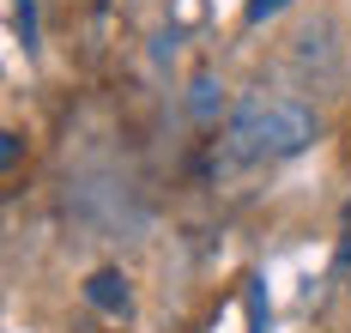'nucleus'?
<instances>
[{
    "label": "nucleus",
    "mask_w": 351,
    "mask_h": 333,
    "mask_svg": "<svg viewBox=\"0 0 351 333\" xmlns=\"http://www.w3.org/2000/svg\"><path fill=\"white\" fill-rule=\"evenodd\" d=\"M346 224H351V206H346Z\"/></svg>",
    "instance_id": "obj_7"
},
{
    "label": "nucleus",
    "mask_w": 351,
    "mask_h": 333,
    "mask_svg": "<svg viewBox=\"0 0 351 333\" xmlns=\"http://www.w3.org/2000/svg\"><path fill=\"white\" fill-rule=\"evenodd\" d=\"M321 140V115L297 97L248 91L224 121V164H279Z\"/></svg>",
    "instance_id": "obj_1"
},
{
    "label": "nucleus",
    "mask_w": 351,
    "mask_h": 333,
    "mask_svg": "<svg viewBox=\"0 0 351 333\" xmlns=\"http://www.w3.org/2000/svg\"><path fill=\"white\" fill-rule=\"evenodd\" d=\"M285 6H291V0H248L243 18H248V25H267V18H273V12H285Z\"/></svg>",
    "instance_id": "obj_5"
},
{
    "label": "nucleus",
    "mask_w": 351,
    "mask_h": 333,
    "mask_svg": "<svg viewBox=\"0 0 351 333\" xmlns=\"http://www.w3.org/2000/svg\"><path fill=\"white\" fill-rule=\"evenodd\" d=\"M85 303H91L97 315H128V309H134L128 273H115V267H97V273L85 279Z\"/></svg>",
    "instance_id": "obj_2"
},
{
    "label": "nucleus",
    "mask_w": 351,
    "mask_h": 333,
    "mask_svg": "<svg viewBox=\"0 0 351 333\" xmlns=\"http://www.w3.org/2000/svg\"><path fill=\"white\" fill-rule=\"evenodd\" d=\"M0 164H6V170L19 164V134H0Z\"/></svg>",
    "instance_id": "obj_6"
},
{
    "label": "nucleus",
    "mask_w": 351,
    "mask_h": 333,
    "mask_svg": "<svg viewBox=\"0 0 351 333\" xmlns=\"http://www.w3.org/2000/svg\"><path fill=\"white\" fill-rule=\"evenodd\" d=\"M12 31L25 49H36V0H12Z\"/></svg>",
    "instance_id": "obj_4"
},
{
    "label": "nucleus",
    "mask_w": 351,
    "mask_h": 333,
    "mask_svg": "<svg viewBox=\"0 0 351 333\" xmlns=\"http://www.w3.org/2000/svg\"><path fill=\"white\" fill-rule=\"evenodd\" d=\"M188 115L200 127H212L224 115V85H218V73H194V85H188Z\"/></svg>",
    "instance_id": "obj_3"
}]
</instances>
